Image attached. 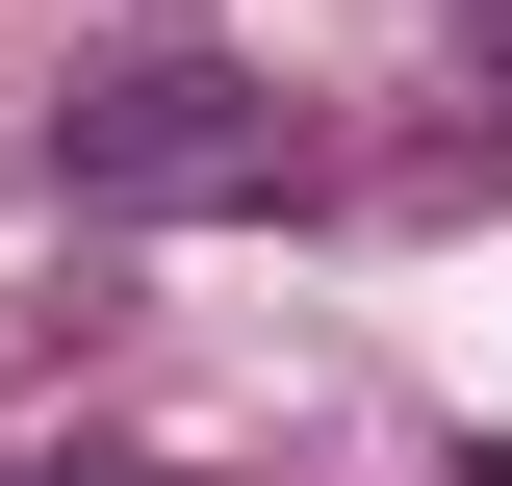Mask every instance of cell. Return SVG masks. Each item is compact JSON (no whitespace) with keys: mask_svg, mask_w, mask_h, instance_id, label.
<instances>
[{"mask_svg":"<svg viewBox=\"0 0 512 486\" xmlns=\"http://www.w3.org/2000/svg\"><path fill=\"white\" fill-rule=\"evenodd\" d=\"M461 180H512V0H487V52H461Z\"/></svg>","mask_w":512,"mask_h":486,"instance_id":"cell-2","label":"cell"},{"mask_svg":"<svg viewBox=\"0 0 512 486\" xmlns=\"http://www.w3.org/2000/svg\"><path fill=\"white\" fill-rule=\"evenodd\" d=\"M52 180L103 205V231H205V205H308V103L231 52H128L52 103Z\"/></svg>","mask_w":512,"mask_h":486,"instance_id":"cell-1","label":"cell"},{"mask_svg":"<svg viewBox=\"0 0 512 486\" xmlns=\"http://www.w3.org/2000/svg\"><path fill=\"white\" fill-rule=\"evenodd\" d=\"M0 486H154V461H103V435H52V461H0Z\"/></svg>","mask_w":512,"mask_h":486,"instance_id":"cell-3","label":"cell"}]
</instances>
